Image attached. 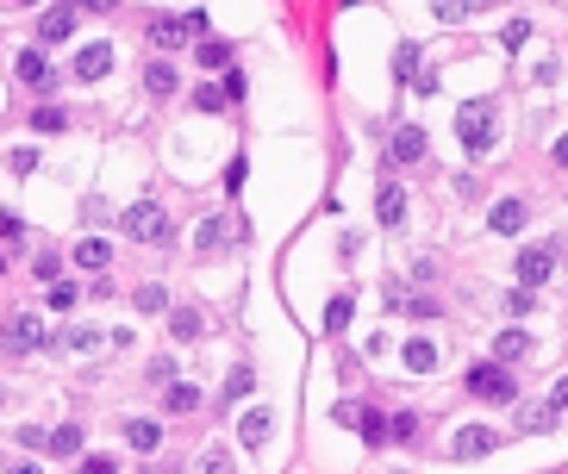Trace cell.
Segmentation results:
<instances>
[{
    "mask_svg": "<svg viewBox=\"0 0 568 474\" xmlns=\"http://www.w3.org/2000/svg\"><path fill=\"white\" fill-rule=\"evenodd\" d=\"M462 387L475 393V399H487V406H519V381H512V368L494 356V362H475L468 374H462Z\"/></svg>",
    "mask_w": 568,
    "mask_h": 474,
    "instance_id": "obj_1",
    "label": "cell"
},
{
    "mask_svg": "<svg viewBox=\"0 0 568 474\" xmlns=\"http://www.w3.org/2000/svg\"><path fill=\"white\" fill-rule=\"evenodd\" d=\"M456 137H462L468 156H487V150H494V107H487V101H468V107L456 113Z\"/></svg>",
    "mask_w": 568,
    "mask_h": 474,
    "instance_id": "obj_2",
    "label": "cell"
},
{
    "mask_svg": "<svg viewBox=\"0 0 568 474\" xmlns=\"http://www.w3.org/2000/svg\"><path fill=\"white\" fill-rule=\"evenodd\" d=\"M119 225H126V237H138V243H169V213H162L156 200H132Z\"/></svg>",
    "mask_w": 568,
    "mask_h": 474,
    "instance_id": "obj_3",
    "label": "cell"
},
{
    "mask_svg": "<svg viewBox=\"0 0 568 474\" xmlns=\"http://www.w3.org/2000/svg\"><path fill=\"white\" fill-rule=\"evenodd\" d=\"M0 344H6V356H31V350H44V319H38V312H13V319H6V338H0Z\"/></svg>",
    "mask_w": 568,
    "mask_h": 474,
    "instance_id": "obj_4",
    "label": "cell"
},
{
    "mask_svg": "<svg viewBox=\"0 0 568 474\" xmlns=\"http://www.w3.org/2000/svg\"><path fill=\"white\" fill-rule=\"evenodd\" d=\"M494 450H500V431H494V425H462L456 443H450L456 462H481V456H494Z\"/></svg>",
    "mask_w": 568,
    "mask_h": 474,
    "instance_id": "obj_5",
    "label": "cell"
},
{
    "mask_svg": "<svg viewBox=\"0 0 568 474\" xmlns=\"http://www.w3.org/2000/svg\"><path fill=\"white\" fill-rule=\"evenodd\" d=\"M556 250H563V243H525V250H519V281H525V287H544L550 268H556Z\"/></svg>",
    "mask_w": 568,
    "mask_h": 474,
    "instance_id": "obj_6",
    "label": "cell"
},
{
    "mask_svg": "<svg viewBox=\"0 0 568 474\" xmlns=\"http://www.w3.org/2000/svg\"><path fill=\"white\" fill-rule=\"evenodd\" d=\"M188 31H206V13H188V19H150V38L156 50H181Z\"/></svg>",
    "mask_w": 568,
    "mask_h": 474,
    "instance_id": "obj_7",
    "label": "cell"
},
{
    "mask_svg": "<svg viewBox=\"0 0 568 474\" xmlns=\"http://www.w3.org/2000/svg\"><path fill=\"white\" fill-rule=\"evenodd\" d=\"M525 219H531V213H525V200H512V194L487 206V232H494V237H519V232H525Z\"/></svg>",
    "mask_w": 568,
    "mask_h": 474,
    "instance_id": "obj_8",
    "label": "cell"
},
{
    "mask_svg": "<svg viewBox=\"0 0 568 474\" xmlns=\"http://www.w3.org/2000/svg\"><path fill=\"white\" fill-rule=\"evenodd\" d=\"M519 431L525 437H550L556 431V406L550 399H519Z\"/></svg>",
    "mask_w": 568,
    "mask_h": 474,
    "instance_id": "obj_9",
    "label": "cell"
},
{
    "mask_svg": "<svg viewBox=\"0 0 568 474\" xmlns=\"http://www.w3.org/2000/svg\"><path fill=\"white\" fill-rule=\"evenodd\" d=\"M113 69V44H82L75 50V82H100Z\"/></svg>",
    "mask_w": 568,
    "mask_h": 474,
    "instance_id": "obj_10",
    "label": "cell"
},
{
    "mask_svg": "<svg viewBox=\"0 0 568 474\" xmlns=\"http://www.w3.org/2000/svg\"><path fill=\"white\" fill-rule=\"evenodd\" d=\"M425 131H419V125H400V131H394V137H388V156H394V162H425Z\"/></svg>",
    "mask_w": 568,
    "mask_h": 474,
    "instance_id": "obj_11",
    "label": "cell"
},
{
    "mask_svg": "<svg viewBox=\"0 0 568 474\" xmlns=\"http://www.w3.org/2000/svg\"><path fill=\"white\" fill-rule=\"evenodd\" d=\"M194 250H200V256H225V250H232V219H200Z\"/></svg>",
    "mask_w": 568,
    "mask_h": 474,
    "instance_id": "obj_12",
    "label": "cell"
},
{
    "mask_svg": "<svg viewBox=\"0 0 568 474\" xmlns=\"http://www.w3.org/2000/svg\"><path fill=\"white\" fill-rule=\"evenodd\" d=\"M63 38H75V6H50L38 19V44H63Z\"/></svg>",
    "mask_w": 568,
    "mask_h": 474,
    "instance_id": "obj_13",
    "label": "cell"
},
{
    "mask_svg": "<svg viewBox=\"0 0 568 474\" xmlns=\"http://www.w3.org/2000/svg\"><path fill=\"white\" fill-rule=\"evenodd\" d=\"M400 362H406L413 374H431V368L443 362V350H437L431 338H406V350H400Z\"/></svg>",
    "mask_w": 568,
    "mask_h": 474,
    "instance_id": "obj_14",
    "label": "cell"
},
{
    "mask_svg": "<svg viewBox=\"0 0 568 474\" xmlns=\"http://www.w3.org/2000/svg\"><path fill=\"white\" fill-rule=\"evenodd\" d=\"M269 431H275V418L257 406V412H244V425H238V443H244V450H263V443H269Z\"/></svg>",
    "mask_w": 568,
    "mask_h": 474,
    "instance_id": "obj_15",
    "label": "cell"
},
{
    "mask_svg": "<svg viewBox=\"0 0 568 474\" xmlns=\"http://www.w3.org/2000/svg\"><path fill=\"white\" fill-rule=\"evenodd\" d=\"M44 450H50L57 462H75V456H82V425H57V431L44 437Z\"/></svg>",
    "mask_w": 568,
    "mask_h": 474,
    "instance_id": "obj_16",
    "label": "cell"
},
{
    "mask_svg": "<svg viewBox=\"0 0 568 474\" xmlns=\"http://www.w3.org/2000/svg\"><path fill=\"white\" fill-rule=\"evenodd\" d=\"M388 312H413V319H437L443 306H437L431 294H400V287H394V294H388Z\"/></svg>",
    "mask_w": 568,
    "mask_h": 474,
    "instance_id": "obj_17",
    "label": "cell"
},
{
    "mask_svg": "<svg viewBox=\"0 0 568 474\" xmlns=\"http://www.w3.org/2000/svg\"><path fill=\"white\" fill-rule=\"evenodd\" d=\"M13 75H19L25 88H50V69H44V50H19V63H13Z\"/></svg>",
    "mask_w": 568,
    "mask_h": 474,
    "instance_id": "obj_18",
    "label": "cell"
},
{
    "mask_svg": "<svg viewBox=\"0 0 568 474\" xmlns=\"http://www.w3.org/2000/svg\"><path fill=\"white\" fill-rule=\"evenodd\" d=\"M375 219H381V225H400V219H406V194H400L394 181H381V194H375Z\"/></svg>",
    "mask_w": 568,
    "mask_h": 474,
    "instance_id": "obj_19",
    "label": "cell"
},
{
    "mask_svg": "<svg viewBox=\"0 0 568 474\" xmlns=\"http://www.w3.org/2000/svg\"><path fill=\"white\" fill-rule=\"evenodd\" d=\"M169 338H175V344H194V338H200V312H194V306H169Z\"/></svg>",
    "mask_w": 568,
    "mask_h": 474,
    "instance_id": "obj_20",
    "label": "cell"
},
{
    "mask_svg": "<svg viewBox=\"0 0 568 474\" xmlns=\"http://www.w3.org/2000/svg\"><path fill=\"white\" fill-rule=\"evenodd\" d=\"M525 350H531V331H519V325H506V331L494 338V356H500V362H519Z\"/></svg>",
    "mask_w": 568,
    "mask_h": 474,
    "instance_id": "obj_21",
    "label": "cell"
},
{
    "mask_svg": "<svg viewBox=\"0 0 568 474\" xmlns=\"http://www.w3.org/2000/svg\"><path fill=\"white\" fill-rule=\"evenodd\" d=\"M126 443H132V450H138V456H150V450H156V443H162V431H156V425H150V418H132V425H126Z\"/></svg>",
    "mask_w": 568,
    "mask_h": 474,
    "instance_id": "obj_22",
    "label": "cell"
},
{
    "mask_svg": "<svg viewBox=\"0 0 568 474\" xmlns=\"http://www.w3.org/2000/svg\"><path fill=\"white\" fill-rule=\"evenodd\" d=\"M144 88H150L156 101H169V94H175L181 82H175V69H169V63H150V69H144Z\"/></svg>",
    "mask_w": 568,
    "mask_h": 474,
    "instance_id": "obj_23",
    "label": "cell"
},
{
    "mask_svg": "<svg viewBox=\"0 0 568 474\" xmlns=\"http://www.w3.org/2000/svg\"><path fill=\"white\" fill-rule=\"evenodd\" d=\"M75 262H82V268H94V275H100V268H107V262H113V250H107V243H100V237H82V243H75Z\"/></svg>",
    "mask_w": 568,
    "mask_h": 474,
    "instance_id": "obj_24",
    "label": "cell"
},
{
    "mask_svg": "<svg viewBox=\"0 0 568 474\" xmlns=\"http://www.w3.org/2000/svg\"><path fill=\"white\" fill-rule=\"evenodd\" d=\"M162 406H169V412H200V387H188V381H169Z\"/></svg>",
    "mask_w": 568,
    "mask_h": 474,
    "instance_id": "obj_25",
    "label": "cell"
},
{
    "mask_svg": "<svg viewBox=\"0 0 568 474\" xmlns=\"http://www.w3.org/2000/svg\"><path fill=\"white\" fill-rule=\"evenodd\" d=\"M200 69H232V44L225 38H200Z\"/></svg>",
    "mask_w": 568,
    "mask_h": 474,
    "instance_id": "obj_26",
    "label": "cell"
},
{
    "mask_svg": "<svg viewBox=\"0 0 568 474\" xmlns=\"http://www.w3.org/2000/svg\"><path fill=\"white\" fill-rule=\"evenodd\" d=\"M194 107H200V113H219V107H232L225 82H200V88H194Z\"/></svg>",
    "mask_w": 568,
    "mask_h": 474,
    "instance_id": "obj_27",
    "label": "cell"
},
{
    "mask_svg": "<svg viewBox=\"0 0 568 474\" xmlns=\"http://www.w3.org/2000/svg\"><path fill=\"white\" fill-rule=\"evenodd\" d=\"M394 75H400V82H419V44H413V38L394 50Z\"/></svg>",
    "mask_w": 568,
    "mask_h": 474,
    "instance_id": "obj_28",
    "label": "cell"
},
{
    "mask_svg": "<svg viewBox=\"0 0 568 474\" xmlns=\"http://www.w3.org/2000/svg\"><path fill=\"white\" fill-rule=\"evenodd\" d=\"M350 312H356V300H350V294H337V300H331V306H325V331H331V338H337V331H344V325H350Z\"/></svg>",
    "mask_w": 568,
    "mask_h": 474,
    "instance_id": "obj_29",
    "label": "cell"
},
{
    "mask_svg": "<svg viewBox=\"0 0 568 474\" xmlns=\"http://www.w3.org/2000/svg\"><path fill=\"white\" fill-rule=\"evenodd\" d=\"M356 431H363V443H369V450H381V443H388V418H381V412H363V418H356Z\"/></svg>",
    "mask_w": 568,
    "mask_h": 474,
    "instance_id": "obj_30",
    "label": "cell"
},
{
    "mask_svg": "<svg viewBox=\"0 0 568 474\" xmlns=\"http://www.w3.org/2000/svg\"><path fill=\"white\" fill-rule=\"evenodd\" d=\"M138 312H169V287L144 281V287H138Z\"/></svg>",
    "mask_w": 568,
    "mask_h": 474,
    "instance_id": "obj_31",
    "label": "cell"
},
{
    "mask_svg": "<svg viewBox=\"0 0 568 474\" xmlns=\"http://www.w3.org/2000/svg\"><path fill=\"white\" fill-rule=\"evenodd\" d=\"M413 431H419L413 412H394V418H388V443H413Z\"/></svg>",
    "mask_w": 568,
    "mask_h": 474,
    "instance_id": "obj_32",
    "label": "cell"
},
{
    "mask_svg": "<svg viewBox=\"0 0 568 474\" xmlns=\"http://www.w3.org/2000/svg\"><path fill=\"white\" fill-rule=\"evenodd\" d=\"M63 125H69L63 107H38V113H31V131H63Z\"/></svg>",
    "mask_w": 568,
    "mask_h": 474,
    "instance_id": "obj_33",
    "label": "cell"
},
{
    "mask_svg": "<svg viewBox=\"0 0 568 474\" xmlns=\"http://www.w3.org/2000/svg\"><path fill=\"white\" fill-rule=\"evenodd\" d=\"M250 387H257V374H250V368H232V381H225V399H244Z\"/></svg>",
    "mask_w": 568,
    "mask_h": 474,
    "instance_id": "obj_34",
    "label": "cell"
},
{
    "mask_svg": "<svg viewBox=\"0 0 568 474\" xmlns=\"http://www.w3.org/2000/svg\"><path fill=\"white\" fill-rule=\"evenodd\" d=\"M431 13H437L443 25H456V19H468V0H431Z\"/></svg>",
    "mask_w": 568,
    "mask_h": 474,
    "instance_id": "obj_35",
    "label": "cell"
},
{
    "mask_svg": "<svg viewBox=\"0 0 568 474\" xmlns=\"http://www.w3.org/2000/svg\"><path fill=\"white\" fill-rule=\"evenodd\" d=\"M500 44H506V50H525V44H531V25H525V19H512V25H506V38H500Z\"/></svg>",
    "mask_w": 568,
    "mask_h": 474,
    "instance_id": "obj_36",
    "label": "cell"
},
{
    "mask_svg": "<svg viewBox=\"0 0 568 474\" xmlns=\"http://www.w3.org/2000/svg\"><path fill=\"white\" fill-rule=\"evenodd\" d=\"M44 300H50L57 312H69V306H75V287H69V281H50V294H44Z\"/></svg>",
    "mask_w": 568,
    "mask_h": 474,
    "instance_id": "obj_37",
    "label": "cell"
},
{
    "mask_svg": "<svg viewBox=\"0 0 568 474\" xmlns=\"http://www.w3.org/2000/svg\"><path fill=\"white\" fill-rule=\"evenodd\" d=\"M63 344H69V350H94V344H100V331H88V325H75V331H63Z\"/></svg>",
    "mask_w": 568,
    "mask_h": 474,
    "instance_id": "obj_38",
    "label": "cell"
},
{
    "mask_svg": "<svg viewBox=\"0 0 568 474\" xmlns=\"http://www.w3.org/2000/svg\"><path fill=\"white\" fill-rule=\"evenodd\" d=\"M0 237H6V243H25V219H19V213H0Z\"/></svg>",
    "mask_w": 568,
    "mask_h": 474,
    "instance_id": "obj_39",
    "label": "cell"
},
{
    "mask_svg": "<svg viewBox=\"0 0 568 474\" xmlns=\"http://www.w3.org/2000/svg\"><path fill=\"white\" fill-rule=\"evenodd\" d=\"M6 169H13V175H31V169H38V150H13Z\"/></svg>",
    "mask_w": 568,
    "mask_h": 474,
    "instance_id": "obj_40",
    "label": "cell"
},
{
    "mask_svg": "<svg viewBox=\"0 0 568 474\" xmlns=\"http://www.w3.org/2000/svg\"><path fill=\"white\" fill-rule=\"evenodd\" d=\"M244 175H250V162H244V156H232V169H225V194H238V188H244Z\"/></svg>",
    "mask_w": 568,
    "mask_h": 474,
    "instance_id": "obj_41",
    "label": "cell"
},
{
    "mask_svg": "<svg viewBox=\"0 0 568 474\" xmlns=\"http://www.w3.org/2000/svg\"><path fill=\"white\" fill-rule=\"evenodd\" d=\"M31 268H38V281H57V268H63V262H57L50 250H38V262H31Z\"/></svg>",
    "mask_w": 568,
    "mask_h": 474,
    "instance_id": "obj_42",
    "label": "cell"
},
{
    "mask_svg": "<svg viewBox=\"0 0 568 474\" xmlns=\"http://www.w3.org/2000/svg\"><path fill=\"white\" fill-rule=\"evenodd\" d=\"M331 418H337V425H356V418H363V406H356V399H337V406H331Z\"/></svg>",
    "mask_w": 568,
    "mask_h": 474,
    "instance_id": "obj_43",
    "label": "cell"
},
{
    "mask_svg": "<svg viewBox=\"0 0 568 474\" xmlns=\"http://www.w3.org/2000/svg\"><path fill=\"white\" fill-rule=\"evenodd\" d=\"M550 406H556V412H568V374L556 381V387H550Z\"/></svg>",
    "mask_w": 568,
    "mask_h": 474,
    "instance_id": "obj_44",
    "label": "cell"
},
{
    "mask_svg": "<svg viewBox=\"0 0 568 474\" xmlns=\"http://www.w3.org/2000/svg\"><path fill=\"white\" fill-rule=\"evenodd\" d=\"M69 6H88V13H113V0H69Z\"/></svg>",
    "mask_w": 568,
    "mask_h": 474,
    "instance_id": "obj_45",
    "label": "cell"
},
{
    "mask_svg": "<svg viewBox=\"0 0 568 474\" xmlns=\"http://www.w3.org/2000/svg\"><path fill=\"white\" fill-rule=\"evenodd\" d=\"M556 169H568V137H563V144H556Z\"/></svg>",
    "mask_w": 568,
    "mask_h": 474,
    "instance_id": "obj_46",
    "label": "cell"
},
{
    "mask_svg": "<svg viewBox=\"0 0 568 474\" xmlns=\"http://www.w3.org/2000/svg\"><path fill=\"white\" fill-rule=\"evenodd\" d=\"M13 6H38V0H13Z\"/></svg>",
    "mask_w": 568,
    "mask_h": 474,
    "instance_id": "obj_47",
    "label": "cell"
}]
</instances>
